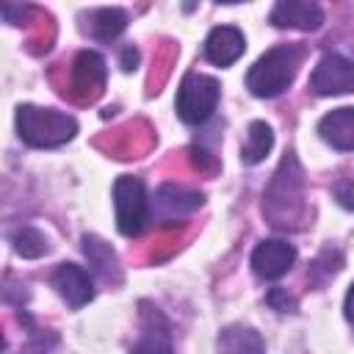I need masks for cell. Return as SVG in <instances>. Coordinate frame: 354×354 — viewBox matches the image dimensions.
<instances>
[{"label":"cell","instance_id":"cell-1","mask_svg":"<svg viewBox=\"0 0 354 354\" xmlns=\"http://www.w3.org/2000/svg\"><path fill=\"white\" fill-rule=\"evenodd\" d=\"M304 58V47L301 44H277L271 50H266L246 72V88L254 97L271 100L279 97L296 77L299 66Z\"/></svg>","mask_w":354,"mask_h":354},{"label":"cell","instance_id":"cell-2","mask_svg":"<svg viewBox=\"0 0 354 354\" xmlns=\"http://www.w3.org/2000/svg\"><path fill=\"white\" fill-rule=\"evenodd\" d=\"M17 133L28 147H61L75 138L77 122H75V116L55 111V108L19 105L17 108Z\"/></svg>","mask_w":354,"mask_h":354},{"label":"cell","instance_id":"cell-3","mask_svg":"<svg viewBox=\"0 0 354 354\" xmlns=\"http://www.w3.org/2000/svg\"><path fill=\"white\" fill-rule=\"evenodd\" d=\"M218 80L210 77V75H199V72H188L177 88V100H174V108H177V116L185 122V124H202L213 116L216 105H218Z\"/></svg>","mask_w":354,"mask_h":354},{"label":"cell","instance_id":"cell-4","mask_svg":"<svg viewBox=\"0 0 354 354\" xmlns=\"http://www.w3.org/2000/svg\"><path fill=\"white\" fill-rule=\"evenodd\" d=\"M113 207H116V230L127 238L138 235L147 224V191L138 177L122 174L113 183Z\"/></svg>","mask_w":354,"mask_h":354},{"label":"cell","instance_id":"cell-5","mask_svg":"<svg viewBox=\"0 0 354 354\" xmlns=\"http://www.w3.org/2000/svg\"><path fill=\"white\" fill-rule=\"evenodd\" d=\"M310 88L318 97L351 94L354 91V61H348L337 53L321 55V61L315 64V69L310 75Z\"/></svg>","mask_w":354,"mask_h":354},{"label":"cell","instance_id":"cell-6","mask_svg":"<svg viewBox=\"0 0 354 354\" xmlns=\"http://www.w3.org/2000/svg\"><path fill=\"white\" fill-rule=\"evenodd\" d=\"M293 263H296V249L282 238H266L252 252V271L260 279H279L282 274L290 271Z\"/></svg>","mask_w":354,"mask_h":354},{"label":"cell","instance_id":"cell-7","mask_svg":"<svg viewBox=\"0 0 354 354\" xmlns=\"http://www.w3.org/2000/svg\"><path fill=\"white\" fill-rule=\"evenodd\" d=\"M53 288L75 310L83 307V304H88L94 299V282H91L88 271L80 268V266H75V263H61L53 271Z\"/></svg>","mask_w":354,"mask_h":354},{"label":"cell","instance_id":"cell-8","mask_svg":"<svg viewBox=\"0 0 354 354\" xmlns=\"http://www.w3.org/2000/svg\"><path fill=\"white\" fill-rule=\"evenodd\" d=\"M274 28H296V30H318L324 22V11L310 0H279L268 14Z\"/></svg>","mask_w":354,"mask_h":354},{"label":"cell","instance_id":"cell-9","mask_svg":"<svg viewBox=\"0 0 354 354\" xmlns=\"http://www.w3.org/2000/svg\"><path fill=\"white\" fill-rule=\"evenodd\" d=\"M246 50V39L238 28L232 25H218L207 33L205 39V58L216 66H230L235 64Z\"/></svg>","mask_w":354,"mask_h":354},{"label":"cell","instance_id":"cell-10","mask_svg":"<svg viewBox=\"0 0 354 354\" xmlns=\"http://www.w3.org/2000/svg\"><path fill=\"white\" fill-rule=\"evenodd\" d=\"M202 194L199 191H188L183 185H174V183H166L155 191V199H152V207L158 213V218H177V216H188L194 213L196 207H202Z\"/></svg>","mask_w":354,"mask_h":354},{"label":"cell","instance_id":"cell-11","mask_svg":"<svg viewBox=\"0 0 354 354\" xmlns=\"http://www.w3.org/2000/svg\"><path fill=\"white\" fill-rule=\"evenodd\" d=\"M318 136L329 147L340 152H351L354 149V108H335L326 116H321Z\"/></svg>","mask_w":354,"mask_h":354},{"label":"cell","instance_id":"cell-12","mask_svg":"<svg viewBox=\"0 0 354 354\" xmlns=\"http://www.w3.org/2000/svg\"><path fill=\"white\" fill-rule=\"evenodd\" d=\"M216 348H218V354H266V343H263L260 332L252 326H241V324L224 326L218 332Z\"/></svg>","mask_w":354,"mask_h":354},{"label":"cell","instance_id":"cell-13","mask_svg":"<svg viewBox=\"0 0 354 354\" xmlns=\"http://www.w3.org/2000/svg\"><path fill=\"white\" fill-rule=\"evenodd\" d=\"M105 83V61L100 53L94 50H83L77 58H75V69H72V86L77 91H88L97 94L100 86Z\"/></svg>","mask_w":354,"mask_h":354},{"label":"cell","instance_id":"cell-14","mask_svg":"<svg viewBox=\"0 0 354 354\" xmlns=\"http://www.w3.org/2000/svg\"><path fill=\"white\" fill-rule=\"evenodd\" d=\"M130 354H171V337L158 313L144 318V332L138 343L130 348Z\"/></svg>","mask_w":354,"mask_h":354},{"label":"cell","instance_id":"cell-15","mask_svg":"<svg viewBox=\"0 0 354 354\" xmlns=\"http://www.w3.org/2000/svg\"><path fill=\"white\" fill-rule=\"evenodd\" d=\"M271 147H274V130H271V124H266V122L257 119V122H252L246 127V141L241 147V160L246 166H254V163L266 160V155L271 152Z\"/></svg>","mask_w":354,"mask_h":354},{"label":"cell","instance_id":"cell-16","mask_svg":"<svg viewBox=\"0 0 354 354\" xmlns=\"http://www.w3.org/2000/svg\"><path fill=\"white\" fill-rule=\"evenodd\" d=\"M86 19H88L86 30L100 41H111L127 28V14L122 8H94L88 11Z\"/></svg>","mask_w":354,"mask_h":354},{"label":"cell","instance_id":"cell-17","mask_svg":"<svg viewBox=\"0 0 354 354\" xmlns=\"http://www.w3.org/2000/svg\"><path fill=\"white\" fill-rule=\"evenodd\" d=\"M83 252H86L88 263H91L100 274L111 277V271L116 268V252L111 249V243H105V241L97 238V235H83Z\"/></svg>","mask_w":354,"mask_h":354},{"label":"cell","instance_id":"cell-18","mask_svg":"<svg viewBox=\"0 0 354 354\" xmlns=\"http://www.w3.org/2000/svg\"><path fill=\"white\" fill-rule=\"evenodd\" d=\"M11 243H14V252H17V254L30 257V260H33V257H41V254L50 249L44 232H39L36 227H19V230L11 235Z\"/></svg>","mask_w":354,"mask_h":354},{"label":"cell","instance_id":"cell-19","mask_svg":"<svg viewBox=\"0 0 354 354\" xmlns=\"http://www.w3.org/2000/svg\"><path fill=\"white\" fill-rule=\"evenodd\" d=\"M335 199H337L343 207L354 210V177H346V180H340V183L335 185Z\"/></svg>","mask_w":354,"mask_h":354},{"label":"cell","instance_id":"cell-20","mask_svg":"<svg viewBox=\"0 0 354 354\" xmlns=\"http://www.w3.org/2000/svg\"><path fill=\"white\" fill-rule=\"evenodd\" d=\"M268 304H274L279 313H290L296 304H293V299L285 293V290H279V288H274L271 293H268Z\"/></svg>","mask_w":354,"mask_h":354},{"label":"cell","instance_id":"cell-21","mask_svg":"<svg viewBox=\"0 0 354 354\" xmlns=\"http://www.w3.org/2000/svg\"><path fill=\"white\" fill-rule=\"evenodd\" d=\"M136 64H138V50L136 47H124L122 50V69L130 72V69H136Z\"/></svg>","mask_w":354,"mask_h":354},{"label":"cell","instance_id":"cell-22","mask_svg":"<svg viewBox=\"0 0 354 354\" xmlns=\"http://www.w3.org/2000/svg\"><path fill=\"white\" fill-rule=\"evenodd\" d=\"M343 310H346V318H348V321H354V282H351V288H348V293H346Z\"/></svg>","mask_w":354,"mask_h":354}]
</instances>
